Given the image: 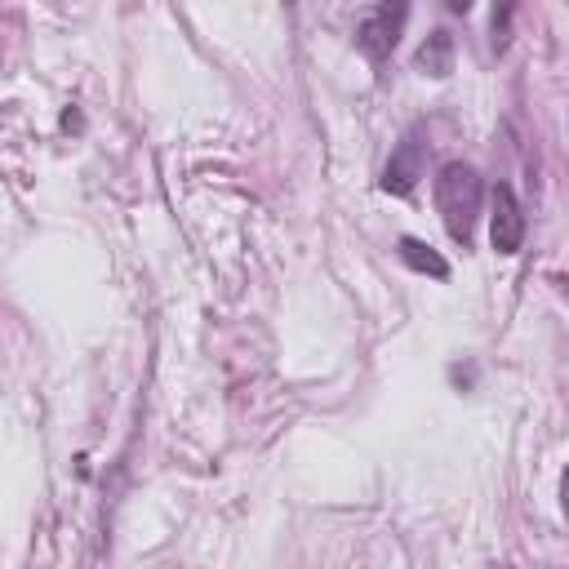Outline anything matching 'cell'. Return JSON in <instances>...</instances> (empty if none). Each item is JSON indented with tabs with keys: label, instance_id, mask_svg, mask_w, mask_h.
I'll use <instances>...</instances> for the list:
<instances>
[{
	"label": "cell",
	"instance_id": "obj_1",
	"mask_svg": "<svg viewBox=\"0 0 569 569\" xmlns=\"http://www.w3.org/2000/svg\"><path fill=\"white\" fill-rule=\"evenodd\" d=\"M480 173L462 160H449L440 173H436V209H440V222L449 231L453 244H471V231H476V218H480Z\"/></svg>",
	"mask_w": 569,
	"mask_h": 569
},
{
	"label": "cell",
	"instance_id": "obj_2",
	"mask_svg": "<svg viewBox=\"0 0 569 569\" xmlns=\"http://www.w3.org/2000/svg\"><path fill=\"white\" fill-rule=\"evenodd\" d=\"M405 18H409L405 4H373V9H365L360 22H356V44H360V53H365L369 62H387L391 49L400 44Z\"/></svg>",
	"mask_w": 569,
	"mask_h": 569
},
{
	"label": "cell",
	"instance_id": "obj_3",
	"mask_svg": "<svg viewBox=\"0 0 569 569\" xmlns=\"http://www.w3.org/2000/svg\"><path fill=\"white\" fill-rule=\"evenodd\" d=\"M422 164H427V142H422V124H409L400 133V142L391 147V160L382 169V191L391 196H409L422 178Z\"/></svg>",
	"mask_w": 569,
	"mask_h": 569
},
{
	"label": "cell",
	"instance_id": "obj_4",
	"mask_svg": "<svg viewBox=\"0 0 569 569\" xmlns=\"http://www.w3.org/2000/svg\"><path fill=\"white\" fill-rule=\"evenodd\" d=\"M489 200H493V213H489V240H493V249L498 253H520V244H525V213H520L516 191L507 182H493Z\"/></svg>",
	"mask_w": 569,
	"mask_h": 569
},
{
	"label": "cell",
	"instance_id": "obj_5",
	"mask_svg": "<svg viewBox=\"0 0 569 569\" xmlns=\"http://www.w3.org/2000/svg\"><path fill=\"white\" fill-rule=\"evenodd\" d=\"M427 76H436V80H445L449 71H453V36L449 31H431L422 44H418V58H413Z\"/></svg>",
	"mask_w": 569,
	"mask_h": 569
},
{
	"label": "cell",
	"instance_id": "obj_6",
	"mask_svg": "<svg viewBox=\"0 0 569 569\" xmlns=\"http://www.w3.org/2000/svg\"><path fill=\"white\" fill-rule=\"evenodd\" d=\"M396 253H400V262L413 267V271H427V276H436V280L449 276V262H445L431 244H422V240H413V236H400V240H396Z\"/></svg>",
	"mask_w": 569,
	"mask_h": 569
}]
</instances>
